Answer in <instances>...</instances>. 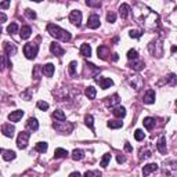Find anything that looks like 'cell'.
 Instances as JSON below:
<instances>
[{
	"instance_id": "40",
	"label": "cell",
	"mask_w": 177,
	"mask_h": 177,
	"mask_svg": "<svg viewBox=\"0 0 177 177\" xmlns=\"http://www.w3.org/2000/svg\"><path fill=\"white\" fill-rule=\"evenodd\" d=\"M37 108L39 110H42V111H46V110H49V104H47L46 101H37Z\"/></svg>"
},
{
	"instance_id": "19",
	"label": "cell",
	"mask_w": 177,
	"mask_h": 177,
	"mask_svg": "<svg viewBox=\"0 0 177 177\" xmlns=\"http://www.w3.org/2000/svg\"><path fill=\"white\" fill-rule=\"evenodd\" d=\"M129 11H130V7H129L127 3H123V4L119 7V14H120V17H122L123 19H125L126 17H127Z\"/></svg>"
},
{
	"instance_id": "15",
	"label": "cell",
	"mask_w": 177,
	"mask_h": 177,
	"mask_svg": "<svg viewBox=\"0 0 177 177\" xmlns=\"http://www.w3.org/2000/svg\"><path fill=\"white\" fill-rule=\"evenodd\" d=\"M143 123H144V127H145L147 130H152V129L155 127V119L154 118H151V116L144 118Z\"/></svg>"
},
{
	"instance_id": "10",
	"label": "cell",
	"mask_w": 177,
	"mask_h": 177,
	"mask_svg": "<svg viewBox=\"0 0 177 177\" xmlns=\"http://www.w3.org/2000/svg\"><path fill=\"white\" fill-rule=\"evenodd\" d=\"M50 51H51L54 55H58V57H61V55L65 53L63 47H61L58 43H55V42H53L51 44H50Z\"/></svg>"
},
{
	"instance_id": "48",
	"label": "cell",
	"mask_w": 177,
	"mask_h": 177,
	"mask_svg": "<svg viewBox=\"0 0 177 177\" xmlns=\"http://www.w3.org/2000/svg\"><path fill=\"white\" fill-rule=\"evenodd\" d=\"M69 177H82V176H80V173H79V172H72L69 175Z\"/></svg>"
},
{
	"instance_id": "51",
	"label": "cell",
	"mask_w": 177,
	"mask_h": 177,
	"mask_svg": "<svg viewBox=\"0 0 177 177\" xmlns=\"http://www.w3.org/2000/svg\"><path fill=\"white\" fill-rule=\"evenodd\" d=\"M176 51H177V47L173 46V47H172V53H176Z\"/></svg>"
},
{
	"instance_id": "18",
	"label": "cell",
	"mask_w": 177,
	"mask_h": 177,
	"mask_svg": "<svg viewBox=\"0 0 177 177\" xmlns=\"http://www.w3.org/2000/svg\"><path fill=\"white\" fill-rule=\"evenodd\" d=\"M53 73H54V65L53 64H46L43 67V75H46L47 78H51Z\"/></svg>"
},
{
	"instance_id": "38",
	"label": "cell",
	"mask_w": 177,
	"mask_h": 177,
	"mask_svg": "<svg viewBox=\"0 0 177 177\" xmlns=\"http://www.w3.org/2000/svg\"><path fill=\"white\" fill-rule=\"evenodd\" d=\"M166 82L169 84H177V76L173 75V73H170V75L166 78Z\"/></svg>"
},
{
	"instance_id": "16",
	"label": "cell",
	"mask_w": 177,
	"mask_h": 177,
	"mask_svg": "<svg viewBox=\"0 0 177 177\" xmlns=\"http://www.w3.org/2000/svg\"><path fill=\"white\" fill-rule=\"evenodd\" d=\"M97 53H98V57L102 58V60H107V55H110V50H108L107 46H100Z\"/></svg>"
},
{
	"instance_id": "3",
	"label": "cell",
	"mask_w": 177,
	"mask_h": 177,
	"mask_svg": "<svg viewBox=\"0 0 177 177\" xmlns=\"http://www.w3.org/2000/svg\"><path fill=\"white\" fill-rule=\"evenodd\" d=\"M29 137H31V134H29L28 132H21L18 136V138H17V147H18L19 149L26 148V147H28Z\"/></svg>"
},
{
	"instance_id": "28",
	"label": "cell",
	"mask_w": 177,
	"mask_h": 177,
	"mask_svg": "<svg viewBox=\"0 0 177 177\" xmlns=\"http://www.w3.org/2000/svg\"><path fill=\"white\" fill-rule=\"evenodd\" d=\"M84 123H86V126L91 132H94V118L91 115H86L84 116Z\"/></svg>"
},
{
	"instance_id": "21",
	"label": "cell",
	"mask_w": 177,
	"mask_h": 177,
	"mask_svg": "<svg viewBox=\"0 0 177 177\" xmlns=\"http://www.w3.org/2000/svg\"><path fill=\"white\" fill-rule=\"evenodd\" d=\"M107 125L110 129H120L123 126V122L119 119H114V120H108Z\"/></svg>"
},
{
	"instance_id": "11",
	"label": "cell",
	"mask_w": 177,
	"mask_h": 177,
	"mask_svg": "<svg viewBox=\"0 0 177 177\" xmlns=\"http://www.w3.org/2000/svg\"><path fill=\"white\" fill-rule=\"evenodd\" d=\"M155 170H158V165H156V163H148V165H145V166L143 167V176L144 177L149 176L152 172H155Z\"/></svg>"
},
{
	"instance_id": "20",
	"label": "cell",
	"mask_w": 177,
	"mask_h": 177,
	"mask_svg": "<svg viewBox=\"0 0 177 177\" xmlns=\"http://www.w3.org/2000/svg\"><path fill=\"white\" fill-rule=\"evenodd\" d=\"M80 54L83 55V57H90L91 55V47L88 46L87 43H83L80 46Z\"/></svg>"
},
{
	"instance_id": "12",
	"label": "cell",
	"mask_w": 177,
	"mask_h": 177,
	"mask_svg": "<svg viewBox=\"0 0 177 177\" xmlns=\"http://www.w3.org/2000/svg\"><path fill=\"white\" fill-rule=\"evenodd\" d=\"M3 47H4V51H6V54L7 55H14L17 53V47H15V44H13V43L4 42Z\"/></svg>"
},
{
	"instance_id": "47",
	"label": "cell",
	"mask_w": 177,
	"mask_h": 177,
	"mask_svg": "<svg viewBox=\"0 0 177 177\" xmlns=\"http://www.w3.org/2000/svg\"><path fill=\"white\" fill-rule=\"evenodd\" d=\"M8 6H10V2H2L0 3V7L2 8H7Z\"/></svg>"
},
{
	"instance_id": "5",
	"label": "cell",
	"mask_w": 177,
	"mask_h": 177,
	"mask_svg": "<svg viewBox=\"0 0 177 177\" xmlns=\"http://www.w3.org/2000/svg\"><path fill=\"white\" fill-rule=\"evenodd\" d=\"M53 127H54L55 130H58L60 133H71L72 132V129H73V125L72 123H68V125L65 126V122H64V125L61 126L60 122H55L54 125H53Z\"/></svg>"
},
{
	"instance_id": "42",
	"label": "cell",
	"mask_w": 177,
	"mask_h": 177,
	"mask_svg": "<svg viewBox=\"0 0 177 177\" xmlns=\"http://www.w3.org/2000/svg\"><path fill=\"white\" fill-rule=\"evenodd\" d=\"M25 15L28 17V18H31V19L36 18V13H35L33 10H29V8H28V10H25Z\"/></svg>"
},
{
	"instance_id": "31",
	"label": "cell",
	"mask_w": 177,
	"mask_h": 177,
	"mask_svg": "<svg viewBox=\"0 0 177 177\" xmlns=\"http://www.w3.org/2000/svg\"><path fill=\"white\" fill-rule=\"evenodd\" d=\"M68 155V151L64 148H57L54 151V158L55 159H60V158H65V156Z\"/></svg>"
},
{
	"instance_id": "17",
	"label": "cell",
	"mask_w": 177,
	"mask_h": 177,
	"mask_svg": "<svg viewBox=\"0 0 177 177\" xmlns=\"http://www.w3.org/2000/svg\"><path fill=\"white\" fill-rule=\"evenodd\" d=\"M31 33H32V29H31V26H28V25H25V26H22L21 28V33H19V36H21V39H28L29 36H31Z\"/></svg>"
},
{
	"instance_id": "22",
	"label": "cell",
	"mask_w": 177,
	"mask_h": 177,
	"mask_svg": "<svg viewBox=\"0 0 177 177\" xmlns=\"http://www.w3.org/2000/svg\"><path fill=\"white\" fill-rule=\"evenodd\" d=\"M26 125H28V127L31 129V130H33V132L39 129V122H37V119H35V118H29Z\"/></svg>"
},
{
	"instance_id": "49",
	"label": "cell",
	"mask_w": 177,
	"mask_h": 177,
	"mask_svg": "<svg viewBox=\"0 0 177 177\" xmlns=\"http://www.w3.org/2000/svg\"><path fill=\"white\" fill-rule=\"evenodd\" d=\"M0 19H2V22L6 21V14L4 13H0Z\"/></svg>"
},
{
	"instance_id": "9",
	"label": "cell",
	"mask_w": 177,
	"mask_h": 177,
	"mask_svg": "<svg viewBox=\"0 0 177 177\" xmlns=\"http://www.w3.org/2000/svg\"><path fill=\"white\" fill-rule=\"evenodd\" d=\"M156 148H158V151L161 152V154H166L167 148H166V137H165V136L159 137L158 143H156Z\"/></svg>"
},
{
	"instance_id": "14",
	"label": "cell",
	"mask_w": 177,
	"mask_h": 177,
	"mask_svg": "<svg viewBox=\"0 0 177 177\" xmlns=\"http://www.w3.org/2000/svg\"><path fill=\"white\" fill-rule=\"evenodd\" d=\"M22 116H24V111L22 110H17V111L11 112V114L8 115V119H10L11 122H18Z\"/></svg>"
},
{
	"instance_id": "33",
	"label": "cell",
	"mask_w": 177,
	"mask_h": 177,
	"mask_svg": "<svg viewBox=\"0 0 177 177\" xmlns=\"http://www.w3.org/2000/svg\"><path fill=\"white\" fill-rule=\"evenodd\" d=\"M110 161H111V154H104L101 162H100V166H101V167H107L108 163H110Z\"/></svg>"
},
{
	"instance_id": "43",
	"label": "cell",
	"mask_w": 177,
	"mask_h": 177,
	"mask_svg": "<svg viewBox=\"0 0 177 177\" xmlns=\"http://www.w3.org/2000/svg\"><path fill=\"white\" fill-rule=\"evenodd\" d=\"M129 35H130V37H134V39H138V37L141 36V32H140V31H136V29H132V31L129 32Z\"/></svg>"
},
{
	"instance_id": "25",
	"label": "cell",
	"mask_w": 177,
	"mask_h": 177,
	"mask_svg": "<svg viewBox=\"0 0 177 177\" xmlns=\"http://www.w3.org/2000/svg\"><path fill=\"white\" fill-rule=\"evenodd\" d=\"M53 118H54V119H57V120H60V122H64V120L67 119L65 114H64L61 110H55L54 112H53Z\"/></svg>"
},
{
	"instance_id": "23",
	"label": "cell",
	"mask_w": 177,
	"mask_h": 177,
	"mask_svg": "<svg viewBox=\"0 0 177 177\" xmlns=\"http://www.w3.org/2000/svg\"><path fill=\"white\" fill-rule=\"evenodd\" d=\"M84 94H86V97L88 100H93V98H96L97 91L93 86H88V87H86V90H84Z\"/></svg>"
},
{
	"instance_id": "24",
	"label": "cell",
	"mask_w": 177,
	"mask_h": 177,
	"mask_svg": "<svg viewBox=\"0 0 177 177\" xmlns=\"http://www.w3.org/2000/svg\"><path fill=\"white\" fill-rule=\"evenodd\" d=\"M2 154H3V159H4V161H13V159L15 158V152H14V151L2 149Z\"/></svg>"
},
{
	"instance_id": "34",
	"label": "cell",
	"mask_w": 177,
	"mask_h": 177,
	"mask_svg": "<svg viewBox=\"0 0 177 177\" xmlns=\"http://www.w3.org/2000/svg\"><path fill=\"white\" fill-rule=\"evenodd\" d=\"M7 32L10 35H14V33H17V32H18V25H17L15 22H11L10 25L7 26Z\"/></svg>"
},
{
	"instance_id": "35",
	"label": "cell",
	"mask_w": 177,
	"mask_h": 177,
	"mask_svg": "<svg viewBox=\"0 0 177 177\" xmlns=\"http://www.w3.org/2000/svg\"><path fill=\"white\" fill-rule=\"evenodd\" d=\"M83 177H101V172L98 170H88L83 175Z\"/></svg>"
},
{
	"instance_id": "36",
	"label": "cell",
	"mask_w": 177,
	"mask_h": 177,
	"mask_svg": "<svg viewBox=\"0 0 177 177\" xmlns=\"http://www.w3.org/2000/svg\"><path fill=\"white\" fill-rule=\"evenodd\" d=\"M144 137H145V133H144L143 130H140V129H137V130L134 132V138L137 141H141L144 140Z\"/></svg>"
},
{
	"instance_id": "39",
	"label": "cell",
	"mask_w": 177,
	"mask_h": 177,
	"mask_svg": "<svg viewBox=\"0 0 177 177\" xmlns=\"http://www.w3.org/2000/svg\"><path fill=\"white\" fill-rule=\"evenodd\" d=\"M76 65H78V63H76V61H72V63L69 64V68H68V69H69L71 75H75V73H76Z\"/></svg>"
},
{
	"instance_id": "8",
	"label": "cell",
	"mask_w": 177,
	"mask_h": 177,
	"mask_svg": "<svg viewBox=\"0 0 177 177\" xmlns=\"http://www.w3.org/2000/svg\"><path fill=\"white\" fill-rule=\"evenodd\" d=\"M96 82L100 84V87L101 88H108V87H111L112 84H114V82H112V79L110 78H96Z\"/></svg>"
},
{
	"instance_id": "32",
	"label": "cell",
	"mask_w": 177,
	"mask_h": 177,
	"mask_svg": "<svg viewBox=\"0 0 177 177\" xmlns=\"http://www.w3.org/2000/svg\"><path fill=\"white\" fill-rule=\"evenodd\" d=\"M130 67L133 68L134 71H141L144 68V63L143 61H137V60H134L133 63L130 64Z\"/></svg>"
},
{
	"instance_id": "30",
	"label": "cell",
	"mask_w": 177,
	"mask_h": 177,
	"mask_svg": "<svg viewBox=\"0 0 177 177\" xmlns=\"http://www.w3.org/2000/svg\"><path fill=\"white\" fill-rule=\"evenodd\" d=\"M105 102H107V105H111V107H114V105L119 104V96H118V94H114L112 97H108Z\"/></svg>"
},
{
	"instance_id": "6",
	"label": "cell",
	"mask_w": 177,
	"mask_h": 177,
	"mask_svg": "<svg viewBox=\"0 0 177 177\" xmlns=\"http://www.w3.org/2000/svg\"><path fill=\"white\" fill-rule=\"evenodd\" d=\"M100 26V17L97 14H91L87 19V28L90 29H97Z\"/></svg>"
},
{
	"instance_id": "7",
	"label": "cell",
	"mask_w": 177,
	"mask_h": 177,
	"mask_svg": "<svg viewBox=\"0 0 177 177\" xmlns=\"http://www.w3.org/2000/svg\"><path fill=\"white\" fill-rule=\"evenodd\" d=\"M14 132H15V127H14L11 123H6V125L2 126V133L6 136V137H13Z\"/></svg>"
},
{
	"instance_id": "27",
	"label": "cell",
	"mask_w": 177,
	"mask_h": 177,
	"mask_svg": "<svg viewBox=\"0 0 177 177\" xmlns=\"http://www.w3.org/2000/svg\"><path fill=\"white\" fill-rule=\"evenodd\" d=\"M84 158V152L82 149H73L72 151V159L73 161H82Z\"/></svg>"
},
{
	"instance_id": "37",
	"label": "cell",
	"mask_w": 177,
	"mask_h": 177,
	"mask_svg": "<svg viewBox=\"0 0 177 177\" xmlns=\"http://www.w3.org/2000/svg\"><path fill=\"white\" fill-rule=\"evenodd\" d=\"M137 57H138V54H137V51H136V50H129V51H127V58H129V60H133V61H134V60H137Z\"/></svg>"
},
{
	"instance_id": "41",
	"label": "cell",
	"mask_w": 177,
	"mask_h": 177,
	"mask_svg": "<svg viewBox=\"0 0 177 177\" xmlns=\"http://www.w3.org/2000/svg\"><path fill=\"white\" fill-rule=\"evenodd\" d=\"M107 21L108 22H115V21H116V14H115V13H112V11H110V13H108L107 14Z\"/></svg>"
},
{
	"instance_id": "26",
	"label": "cell",
	"mask_w": 177,
	"mask_h": 177,
	"mask_svg": "<svg viewBox=\"0 0 177 177\" xmlns=\"http://www.w3.org/2000/svg\"><path fill=\"white\" fill-rule=\"evenodd\" d=\"M112 114L116 118H123L126 115V110L123 107H115L114 110H112Z\"/></svg>"
},
{
	"instance_id": "46",
	"label": "cell",
	"mask_w": 177,
	"mask_h": 177,
	"mask_svg": "<svg viewBox=\"0 0 177 177\" xmlns=\"http://www.w3.org/2000/svg\"><path fill=\"white\" fill-rule=\"evenodd\" d=\"M116 161H118V163H123V162H126V158L123 155H118L116 156Z\"/></svg>"
},
{
	"instance_id": "4",
	"label": "cell",
	"mask_w": 177,
	"mask_h": 177,
	"mask_svg": "<svg viewBox=\"0 0 177 177\" xmlns=\"http://www.w3.org/2000/svg\"><path fill=\"white\" fill-rule=\"evenodd\" d=\"M69 22H72L73 25L80 26L82 24V13L79 10H73L72 13L69 14Z\"/></svg>"
},
{
	"instance_id": "45",
	"label": "cell",
	"mask_w": 177,
	"mask_h": 177,
	"mask_svg": "<svg viewBox=\"0 0 177 177\" xmlns=\"http://www.w3.org/2000/svg\"><path fill=\"white\" fill-rule=\"evenodd\" d=\"M125 151H126V152H133V148H132L130 143H127V141L125 143Z\"/></svg>"
},
{
	"instance_id": "2",
	"label": "cell",
	"mask_w": 177,
	"mask_h": 177,
	"mask_svg": "<svg viewBox=\"0 0 177 177\" xmlns=\"http://www.w3.org/2000/svg\"><path fill=\"white\" fill-rule=\"evenodd\" d=\"M37 51H39V47L35 43H28L24 46V54H25V57L28 60H33L37 55Z\"/></svg>"
},
{
	"instance_id": "44",
	"label": "cell",
	"mask_w": 177,
	"mask_h": 177,
	"mask_svg": "<svg viewBox=\"0 0 177 177\" xmlns=\"http://www.w3.org/2000/svg\"><path fill=\"white\" fill-rule=\"evenodd\" d=\"M86 4L88 6V7H100V6H101V3H100V2H91V0H87Z\"/></svg>"
},
{
	"instance_id": "50",
	"label": "cell",
	"mask_w": 177,
	"mask_h": 177,
	"mask_svg": "<svg viewBox=\"0 0 177 177\" xmlns=\"http://www.w3.org/2000/svg\"><path fill=\"white\" fill-rule=\"evenodd\" d=\"M118 58H119V57H118L116 53H115V54H112V61H118Z\"/></svg>"
},
{
	"instance_id": "1",
	"label": "cell",
	"mask_w": 177,
	"mask_h": 177,
	"mask_svg": "<svg viewBox=\"0 0 177 177\" xmlns=\"http://www.w3.org/2000/svg\"><path fill=\"white\" fill-rule=\"evenodd\" d=\"M47 32H49L53 37H55V39H58V40H63V42H69L71 37H72L69 32L60 28V26L55 25V24H49V25H47Z\"/></svg>"
},
{
	"instance_id": "13",
	"label": "cell",
	"mask_w": 177,
	"mask_h": 177,
	"mask_svg": "<svg viewBox=\"0 0 177 177\" xmlns=\"http://www.w3.org/2000/svg\"><path fill=\"white\" fill-rule=\"evenodd\" d=\"M143 101H144V104H154L155 102V91L154 90H148L145 93V96H144Z\"/></svg>"
},
{
	"instance_id": "29",
	"label": "cell",
	"mask_w": 177,
	"mask_h": 177,
	"mask_svg": "<svg viewBox=\"0 0 177 177\" xmlns=\"http://www.w3.org/2000/svg\"><path fill=\"white\" fill-rule=\"evenodd\" d=\"M47 148H49L47 143H43V141H40V143H37L36 145H35V149H36L37 152H40V154H44V152L47 151Z\"/></svg>"
}]
</instances>
